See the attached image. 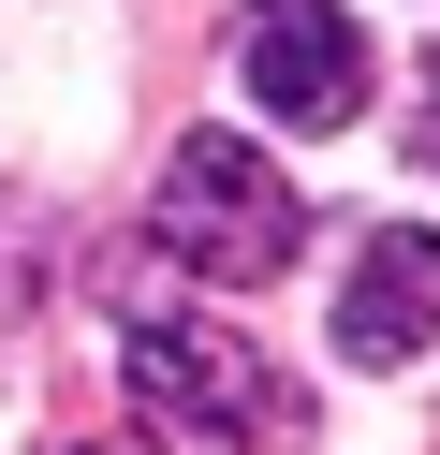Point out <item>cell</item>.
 Instances as JSON below:
<instances>
[{
    "label": "cell",
    "instance_id": "obj_1",
    "mask_svg": "<svg viewBox=\"0 0 440 455\" xmlns=\"http://www.w3.org/2000/svg\"><path fill=\"white\" fill-rule=\"evenodd\" d=\"M117 382H132V411L162 426V441H293L308 426V396L279 382V367L250 353V338L220 323V308H147L132 338H117Z\"/></svg>",
    "mask_w": 440,
    "mask_h": 455
},
{
    "label": "cell",
    "instance_id": "obj_2",
    "mask_svg": "<svg viewBox=\"0 0 440 455\" xmlns=\"http://www.w3.org/2000/svg\"><path fill=\"white\" fill-rule=\"evenodd\" d=\"M162 250H176V265H205L220 294H250V279H279L293 250H308V206H293V177H279L264 148L191 132V148L162 162Z\"/></svg>",
    "mask_w": 440,
    "mask_h": 455
},
{
    "label": "cell",
    "instance_id": "obj_3",
    "mask_svg": "<svg viewBox=\"0 0 440 455\" xmlns=\"http://www.w3.org/2000/svg\"><path fill=\"white\" fill-rule=\"evenodd\" d=\"M235 89L279 132H352L367 118V44H352L338 0H250L235 15Z\"/></svg>",
    "mask_w": 440,
    "mask_h": 455
},
{
    "label": "cell",
    "instance_id": "obj_4",
    "mask_svg": "<svg viewBox=\"0 0 440 455\" xmlns=\"http://www.w3.org/2000/svg\"><path fill=\"white\" fill-rule=\"evenodd\" d=\"M338 353H352V367L440 353V235H426V220H381V235L352 250V279H338Z\"/></svg>",
    "mask_w": 440,
    "mask_h": 455
},
{
    "label": "cell",
    "instance_id": "obj_5",
    "mask_svg": "<svg viewBox=\"0 0 440 455\" xmlns=\"http://www.w3.org/2000/svg\"><path fill=\"white\" fill-rule=\"evenodd\" d=\"M411 162L440 177V60H426V103H411Z\"/></svg>",
    "mask_w": 440,
    "mask_h": 455
},
{
    "label": "cell",
    "instance_id": "obj_6",
    "mask_svg": "<svg viewBox=\"0 0 440 455\" xmlns=\"http://www.w3.org/2000/svg\"><path fill=\"white\" fill-rule=\"evenodd\" d=\"M74 455H117V441H74Z\"/></svg>",
    "mask_w": 440,
    "mask_h": 455
}]
</instances>
